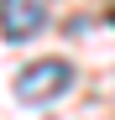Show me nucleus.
<instances>
[{
    "mask_svg": "<svg viewBox=\"0 0 115 120\" xmlns=\"http://www.w3.org/2000/svg\"><path fill=\"white\" fill-rule=\"evenodd\" d=\"M0 26L11 42H31L47 26V5L42 0H0Z\"/></svg>",
    "mask_w": 115,
    "mask_h": 120,
    "instance_id": "obj_2",
    "label": "nucleus"
},
{
    "mask_svg": "<svg viewBox=\"0 0 115 120\" xmlns=\"http://www.w3.org/2000/svg\"><path fill=\"white\" fill-rule=\"evenodd\" d=\"M68 84H73V63L42 57V63H31L16 78V99H21V105H52L58 94H68Z\"/></svg>",
    "mask_w": 115,
    "mask_h": 120,
    "instance_id": "obj_1",
    "label": "nucleus"
},
{
    "mask_svg": "<svg viewBox=\"0 0 115 120\" xmlns=\"http://www.w3.org/2000/svg\"><path fill=\"white\" fill-rule=\"evenodd\" d=\"M110 21H115V16H110Z\"/></svg>",
    "mask_w": 115,
    "mask_h": 120,
    "instance_id": "obj_3",
    "label": "nucleus"
}]
</instances>
